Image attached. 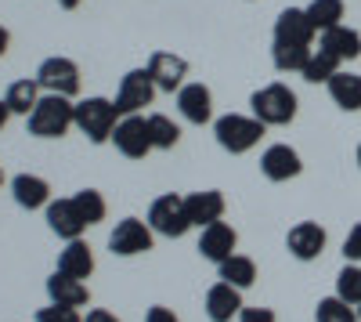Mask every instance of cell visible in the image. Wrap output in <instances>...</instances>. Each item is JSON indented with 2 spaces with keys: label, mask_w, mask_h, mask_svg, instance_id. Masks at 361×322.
I'll return each mask as SVG.
<instances>
[{
  "label": "cell",
  "mask_w": 361,
  "mask_h": 322,
  "mask_svg": "<svg viewBox=\"0 0 361 322\" xmlns=\"http://www.w3.org/2000/svg\"><path fill=\"white\" fill-rule=\"evenodd\" d=\"M314 25L307 22L304 8H286L275 22V40H271V58L279 73H300L314 54Z\"/></svg>",
  "instance_id": "cell-1"
},
{
  "label": "cell",
  "mask_w": 361,
  "mask_h": 322,
  "mask_svg": "<svg viewBox=\"0 0 361 322\" xmlns=\"http://www.w3.org/2000/svg\"><path fill=\"white\" fill-rule=\"evenodd\" d=\"M76 127V105L66 95H40L37 109L29 112V134L33 138H62Z\"/></svg>",
  "instance_id": "cell-2"
},
{
  "label": "cell",
  "mask_w": 361,
  "mask_h": 322,
  "mask_svg": "<svg viewBox=\"0 0 361 322\" xmlns=\"http://www.w3.org/2000/svg\"><path fill=\"white\" fill-rule=\"evenodd\" d=\"M250 105H253V116L264 127H286V124L296 120V95L286 83H267L260 91H253Z\"/></svg>",
  "instance_id": "cell-3"
},
{
  "label": "cell",
  "mask_w": 361,
  "mask_h": 322,
  "mask_svg": "<svg viewBox=\"0 0 361 322\" xmlns=\"http://www.w3.org/2000/svg\"><path fill=\"white\" fill-rule=\"evenodd\" d=\"M123 120V116L116 112V102L109 98H83L76 102V127L87 141H94V145H105L112 141V131L116 124Z\"/></svg>",
  "instance_id": "cell-4"
},
{
  "label": "cell",
  "mask_w": 361,
  "mask_h": 322,
  "mask_svg": "<svg viewBox=\"0 0 361 322\" xmlns=\"http://www.w3.org/2000/svg\"><path fill=\"white\" fill-rule=\"evenodd\" d=\"M214 138H217V145H221L224 153L243 156V153H250L253 145L264 138V124L257 120V116L228 112V116H221V120L214 124Z\"/></svg>",
  "instance_id": "cell-5"
},
{
  "label": "cell",
  "mask_w": 361,
  "mask_h": 322,
  "mask_svg": "<svg viewBox=\"0 0 361 322\" xmlns=\"http://www.w3.org/2000/svg\"><path fill=\"white\" fill-rule=\"evenodd\" d=\"M148 228H152L156 236H166V239L188 236L192 217H188V207H185V196L166 192V196L152 199V207H148Z\"/></svg>",
  "instance_id": "cell-6"
},
{
  "label": "cell",
  "mask_w": 361,
  "mask_h": 322,
  "mask_svg": "<svg viewBox=\"0 0 361 322\" xmlns=\"http://www.w3.org/2000/svg\"><path fill=\"white\" fill-rule=\"evenodd\" d=\"M156 80L148 69H130L123 80H119V91H116V112L119 116H137L145 105H152L156 98Z\"/></svg>",
  "instance_id": "cell-7"
},
{
  "label": "cell",
  "mask_w": 361,
  "mask_h": 322,
  "mask_svg": "<svg viewBox=\"0 0 361 322\" xmlns=\"http://www.w3.org/2000/svg\"><path fill=\"white\" fill-rule=\"evenodd\" d=\"M37 83L44 87L47 95H66V98H73V95L80 91V66L73 62V58H62V54L44 58L40 69H37Z\"/></svg>",
  "instance_id": "cell-8"
},
{
  "label": "cell",
  "mask_w": 361,
  "mask_h": 322,
  "mask_svg": "<svg viewBox=\"0 0 361 322\" xmlns=\"http://www.w3.org/2000/svg\"><path fill=\"white\" fill-rule=\"evenodd\" d=\"M152 236H156V232L148 228V221H141V217H123V221L112 228L109 250H112L116 257H137V254L152 250Z\"/></svg>",
  "instance_id": "cell-9"
},
{
  "label": "cell",
  "mask_w": 361,
  "mask_h": 322,
  "mask_svg": "<svg viewBox=\"0 0 361 322\" xmlns=\"http://www.w3.org/2000/svg\"><path fill=\"white\" fill-rule=\"evenodd\" d=\"M112 145L119 153H123L127 160H145L148 153H152V138H148V116H123V120L116 124L112 131Z\"/></svg>",
  "instance_id": "cell-10"
},
{
  "label": "cell",
  "mask_w": 361,
  "mask_h": 322,
  "mask_svg": "<svg viewBox=\"0 0 361 322\" xmlns=\"http://www.w3.org/2000/svg\"><path fill=\"white\" fill-rule=\"evenodd\" d=\"M145 69L152 73L156 87H159V91H166V95L180 91V87H185V76H188V62L180 54H170V51H156L152 58H148Z\"/></svg>",
  "instance_id": "cell-11"
},
{
  "label": "cell",
  "mask_w": 361,
  "mask_h": 322,
  "mask_svg": "<svg viewBox=\"0 0 361 322\" xmlns=\"http://www.w3.org/2000/svg\"><path fill=\"white\" fill-rule=\"evenodd\" d=\"M44 210H47V228L54 232L58 239L73 243V239H80V236H83L87 221L80 217V210H76V203H73V199H51Z\"/></svg>",
  "instance_id": "cell-12"
},
{
  "label": "cell",
  "mask_w": 361,
  "mask_h": 322,
  "mask_svg": "<svg viewBox=\"0 0 361 322\" xmlns=\"http://www.w3.org/2000/svg\"><path fill=\"white\" fill-rule=\"evenodd\" d=\"M235 246H238V232L231 225H224V221L206 225L202 236H199V254L206 261H214V265H224V261L235 254Z\"/></svg>",
  "instance_id": "cell-13"
},
{
  "label": "cell",
  "mask_w": 361,
  "mask_h": 322,
  "mask_svg": "<svg viewBox=\"0 0 361 322\" xmlns=\"http://www.w3.org/2000/svg\"><path fill=\"white\" fill-rule=\"evenodd\" d=\"M177 109L188 124H209L214 120V95H209L206 83H185L177 91Z\"/></svg>",
  "instance_id": "cell-14"
},
{
  "label": "cell",
  "mask_w": 361,
  "mask_h": 322,
  "mask_svg": "<svg viewBox=\"0 0 361 322\" xmlns=\"http://www.w3.org/2000/svg\"><path fill=\"white\" fill-rule=\"evenodd\" d=\"M286 246L296 261H314L322 257L325 250V228L318 221H300L289 228V236H286Z\"/></svg>",
  "instance_id": "cell-15"
},
{
  "label": "cell",
  "mask_w": 361,
  "mask_h": 322,
  "mask_svg": "<svg viewBox=\"0 0 361 322\" xmlns=\"http://www.w3.org/2000/svg\"><path fill=\"white\" fill-rule=\"evenodd\" d=\"M300 170H304L300 153L289 149V145H271V149H264V156H260V174L267 181H289Z\"/></svg>",
  "instance_id": "cell-16"
},
{
  "label": "cell",
  "mask_w": 361,
  "mask_h": 322,
  "mask_svg": "<svg viewBox=\"0 0 361 322\" xmlns=\"http://www.w3.org/2000/svg\"><path fill=\"white\" fill-rule=\"evenodd\" d=\"M238 311H243V290L231 282H214L206 290V315L209 322H231Z\"/></svg>",
  "instance_id": "cell-17"
},
{
  "label": "cell",
  "mask_w": 361,
  "mask_h": 322,
  "mask_svg": "<svg viewBox=\"0 0 361 322\" xmlns=\"http://www.w3.org/2000/svg\"><path fill=\"white\" fill-rule=\"evenodd\" d=\"M185 207H188L192 228H206V225H217L224 217V196L217 189L192 192V196H185Z\"/></svg>",
  "instance_id": "cell-18"
},
{
  "label": "cell",
  "mask_w": 361,
  "mask_h": 322,
  "mask_svg": "<svg viewBox=\"0 0 361 322\" xmlns=\"http://www.w3.org/2000/svg\"><path fill=\"white\" fill-rule=\"evenodd\" d=\"M11 196L22 210H40L51 203V185L37 174H15L11 178Z\"/></svg>",
  "instance_id": "cell-19"
},
{
  "label": "cell",
  "mask_w": 361,
  "mask_h": 322,
  "mask_svg": "<svg viewBox=\"0 0 361 322\" xmlns=\"http://www.w3.org/2000/svg\"><path fill=\"white\" fill-rule=\"evenodd\" d=\"M318 47H322V51H329L333 58H340V62H350V58H357V54H361V33L340 22V25L325 29V33L318 37Z\"/></svg>",
  "instance_id": "cell-20"
},
{
  "label": "cell",
  "mask_w": 361,
  "mask_h": 322,
  "mask_svg": "<svg viewBox=\"0 0 361 322\" xmlns=\"http://www.w3.org/2000/svg\"><path fill=\"white\" fill-rule=\"evenodd\" d=\"M47 297H51V304L83 308V304L90 301V290H87L83 279H73V275H66V272H54V275L47 279Z\"/></svg>",
  "instance_id": "cell-21"
},
{
  "label": "cell",
  "mask_w": 361,
  "mask_h": 322,
  "mask_svg": "<svg viewBox=\"0 0 361 322\" xmlns=\"http://www.w3.org/2000/svg\"><path fill=\"white\" fill-rule=\"evenodd\" d=\"M58 272H66L73 279H87L90 272H94V254H90V246L83 239L66 243V250L58 254Z\"/></svg>",
  "instance_id": "cell-22"
},
{
  "label": "cell",
  "mask_w": 361,
  "mask_h": 322,
  "mask_svg": "<svg viewBox=\"0 0 361 322\" xmlns=\"http://www.w3.org/2000/svg\"><path fill=\"white\" fill-rule=\"evenodd\" d=\"M325 87H329V98H333L343 112H357L361 109V76L357 73H343L340 69Z\"/></svg>",
  "instance_id": "cell-23"
},
{
  "label": "cell",
  "mask_w": 361,
  "mask_h": 322,
  "mask_svg": "<svg viewBox=\"0 0 361 322\" xmlns=\"http://www.w3.org/2000/svg\"><path fill=\"white\" fill-rule=\"evenodd\" d=\"M4 102H8V109L15 112V116H29L37 109V102H40V83H37V76L33 80H15L11 87H8V95H4Z\"/></svg>",
  "instance_id": "cell-24"
},
{
  "label": "cell",
  "mask_w": 361,
  "mask_h": 322,
  "mask_svg": "<svg viewBox=\"0 0 361 322\" xmlns=\"http://www.w3.org/2000/svg\"><path fill=\"white\" fill-rule=\"evenodd\" d=\"M221 279L238 286V290H250L257 282V265H253V257H243V254H231L224 265H217Z\"/></svg>",
  "instance_id": "cell-25"
},
{
  "label": "cell",
  "mask_w": 361,
  "mask_h": 322,
  "mask_svg": "<svg viewBox=\"0 0 361 322\" xmlns=\"http://www.w3.org/2000/svg\"><path fill=\"white\" fill-rule=\"evenodd\" d=\"M304 11H307V22L314 25V33H325V29L343 22V0H311Z\"/></svg>",
  "instance_id": "cell-26"
},
{
  "label": "cell",
  "mask_w": 361,
  "mask_h": 322,
  "mask_svg": "<svg viewBox=\"0 0 361 322\" xmlns=\"http://www.w3.org/2000/svg\"><path fill=\"white\" fill-rule=\"evenodd\" d=\"M340 73V58H333L329 51H322V47H314V54L307 58V66L300 69V76H304L307 83H329Z\"/></svg>",
  "instance_id": "cell-27"
},
{
  "label": "cell",
  "mask_w": 361,
  "mask_h": 322,
  "mask_svg": "<svg viewBox=\"0 0 361 322\" xmlns=\"http://www.w3.org/2000/svg\"><path fill=\"white\" fill-rule=\"evenodd\" d=\"M73 203H76L80 217L87 221V228H90V225H102V221H105V214H109L105 196H102L98 189H80V192L73 196Z\"/></svg>",
  "instance_id": "cell-28"
},
{
  "label": "cell",
  "mask_w": 361,
  "mask_h": 322,
  "mask_svg": "<svg viewBox=\"0 0 361 322\" xmlns=\"http://www.w3.org/2000/svg\"><path fill=\"white\" fill-rule=\"evenodd\" d=\"M148 138H152V149H173L180 141V127L163 112H152L148 116Z\"/></svg>",
  "instance_id": "cell-29"
},
{
  "label": "cell",
  "mask_w": 361,
  "mask_h": 322,
  "mask_svg": "<svg viewBox=\"0 0 361 322\" xmlns=\"http://www.w3.org/2000/svg\"><path fill=\"white\" fill-rule=\"evenodd\" d=\"M314 322H357V308L340 297H325L314 308Z\"/></svg>",
  "instance_id": "cell-30"
},
{
  "label": "cell",
  "mask_w": 361,
  "mask_h": 322,
  "mask_svg": "<svg viewBox=\"0 0 361 322\" xmlns=\"http://www.w3.org/2000/svg\"><path fill=\"white\" fill-rule=\"evenodd\" d=\"M336 297L347 304H361V265H347L336 275Z\"/></svg>",
  "instance_id": "cell-31"
},
{
  "label": "cell",
  "mask_w": 361,
  "mask_h": 322,
  "mask_svg": "<svg viewBox=\"0 0 361 322\" xmlns=\"http://www.w3.org/2000/svg\"><path fill=\"white\" fill-rule=\"evenodd\" d=\"M37 322H83L76 308H66V304H51V308H40L37 311Z\"/></svg>",
  "instance_id": "cell-32"
},
{
  "label": "cell",
  "mask_w": 361,
  "mask_h": 322,
  "mask_svg": "<svg viewBox=\"0 0 361 322\" xmlns=\"http://www.w3.org/2000/svg\"><path fill=\"white\" fill-rule=\"evenodd\" d=\"M343 257H347V265H361V221L347 232V239H343Z\"/></svg>",
  "instance_id": "cell-33"
},
{
  "label": "cell",
  "mask_w": 361,
  "mask_h": 322,
  "mask_svg": "<svg viewBox=\"0 0 361 322\" xmlns=\"http://www.w3.org/2000/svg\"><path fill=\"white\" fill-rule=\"evenodd\" d=\"M238 322H275V311L271 308H243L238 311Z\"/></svg>",
  "instance_id": "cell-34"
},
{
  "label": "cell",
  "mask_w": 361,
  "mask_h": 322,
  "mask_svg": "<svg viewBox=\"0 0 361 322\" xmlns=\"http://www.w3.org/2000/svg\"><path fill=\"white\" fill-rule=\"evenodd\" d=\"M145 322H180L170 308H163V304H156V308H148V315H145Z\"/></svg>",
  "instance_id": "cell-35"
},
{
  "label": "cell",
  "mask_w": 361,
  "mask_h": 322,
  "mask_svg": "<svg viewBox=\"0 0 361 322\" xmlns=\"http://www.w3.org/2000/svg\"><path fill=\"white\" fill-rule=\"evenodd\" d=\"M83 322H119L112 311H105V308H94V311H87L83 315Z\"/></svg>",
  "instance_id": "cell-36"
},
{
  "label": "cell",
  "mask_w": 361,
  "mask_h": 322,
  "mask_svg": "<svg viewBox=\"0 0 361 322\" xmlns=\"http://www.w3.org/2000/svg\"><path fill=\"white\" fill-rule=\"evenodd\" d=\"M8 44H11V33L4 25H0V58H4V51H8Z\"/></svg>",
  "instance_id": "cell-37"
},
{
  "label": "cell",
  "mask_w": 361,
  "mask_h": 322,
  "mask_svg": "<svg viewBox=\"0 0 361 322\" xmlns=\"http://www.w3.org/2000/svg\"><path fill=\"white\" fill-rule=\"evenodd\" d=\"M8 116H11V109H8V102L0 98V131H4V124H8Z\"/></svg>",
  "instance_id": "cell-38"
},
{
  "label": "cell",
  "mask_w": 361,
  "mask_h": 322,
  "mask_svg": "<svg viewBox=\"0 0 361 322\" xmlns=\"http://www.w3.org/2000/svg\"><path fill=\"white\" fill-rule=\"evenodd\" d=\"M83 4V0H58V8H66V11H76Z\"/></svg>",
  "instance_id": "cell-39"
},
{
  "label": "cell",
  "mask_w": 361,
  "mask_h": 322,
  "mask_svg": "<svg viewBox=\"0 0 361 322\" xmlns=\"http://www.w3.org/2000/svg\"><path fill=\"white\" fill-rule=\"evenodd\" d=\"M357 167H361V145H357Z\"/></svg>",
  "instance_id": "cell-40"
},
{
  "label": "cell",
  "mask_w": 361,
  "mask_h": 322,
  "mask_svg": "<svg viewBox=\"0 0 361 322\" xmlns=\"http://www.w3.org/2000/svg\"><path fill=\"white\" fill-rule=\"evenodd\" d=\"M0 185H4V170H0Z\"/></svg>",
  "instance_id": "cell-41"
},
{
  "label": "cell",
  "mask_w": 361,
  "mask_h": 322,
  "mask_svg": "<svg viewBox=\"0 0 361 322\" xmlns=\"http://www.w3.org/2000/svg\"><path fill=\"white\" fill-rule=\"evenodd\" d=\"M357 322H361V304H357Z\"/></svg>",
  "instance_id": "cell-42"
}]
</instances>
